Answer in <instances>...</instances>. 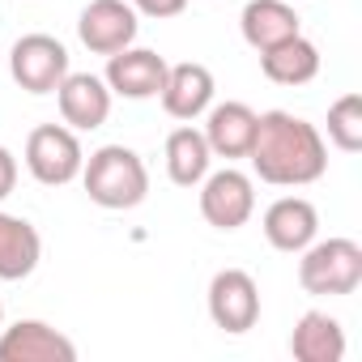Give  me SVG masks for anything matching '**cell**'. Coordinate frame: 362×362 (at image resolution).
<instances>
[{
    "label": "cell",
    "mask_w": 362,
    "mask_h": 362,
    "mask_svg": "<svg viewBox=\"0 0 362 362\" xmlns=\"http://www.w3.org/2000/svg\"><path fill=\"white\" fill-rule=\"evenodd\" d=\"M290 5H294V0H290Z\"/></svg>",
    "instance_id": "cell-24"
},
{
    "label": "cell",
    "mask_w": 362,
    "mask_h": 362,
    "mask_svg": "<svg viewBox=\"0 0 362 362\" xmlns=\"http://www.w3.org/2000/svg\"><path fill=\"white\" fill-rule=\"evenodd\" d=\"M214 73L205 69V64H197V60H184V64H170L166 69V81H162V90H158V98H162V111L170 115V119H197V115H205L209 107H214Z\"/></svg>",
    "instance_id": "cell-11"
},
{
    "label": "cell",
    "mask_w": 362,
    "mask_h": 362,
    "mask_svg": "<svg viewBox=\"0 0 362 362\" xmlns=\"http://www.w3.org/2000/svg\"><path fill=\"white\" fill-rule=\"evenodd\" d=\"M43 239L26 218L0 214V281H22L39 269Z\"/></svg>",
    "instance_id": "cell-16"
},
{
    "label": "cell",
    "mask_w": 362,
    "mask_h": 362,
    "mask_svg": "<svg viewBox=\"0 0 362 362\" xmlns=\"http://www.w3.org/2000/svg\"><path fill=\"white\" fill-rule=\"evenodd\" d=\"M209 162H214V149H209L201 128L184 124V128H175L166 136V175H170V184L197 188L201 179L209 175Z\"/></svg>",
    "instance_id": "cell-18"
},
{
    "label": "cell",
    "mask_w": 362,
    "mask_h": 362,
    "mask_svg": "<svg viewBox=\"0 0 362 362\" xmlns=\"http://www.w3.org/2000/svg\"><path fill=\"white\" fill-rule=\"evenodd\" d=\"M81 184L94 205L103 209H136L149 192V170L136 149L103 145L81 162Z\"/></svg>",
    "instance_id": "cell-2"
},
{
    "label": "cell",
    "mask_w": 362,
    "mask_h": 362,
    "mask_svg": "<svg viewBox=\"0 0 362 362\" xmlns=\"http://www.w3.org/2000/svg\"><path fill=\"white\" fill-rule=\"evenodd\" d=\"M77 345L43 320H18L0 332V362H73Z\"/></svg>",
    "instance_id": "cell-10"
},
{
    "label": "cell",
    "mask_w": 362,
    "mask_h": 362,
    "mask_svg": "<svg viewBox=\"0 0 362 362\" xmlns=\"http://www.w3.org/2000/svg\"><path fill=\"white\" fill-rule=\"evenodd\" d=\"M9 73L26 94H56L69 77V47L52 35H22L9 52Z\"/></svg>",
    "instance_id": "cell-5"
},
{
    "label": "cell",
    "mask_w": 362,
    "mask_h": 362,
    "mask_svg": "<svg viewBox=\"0 0 362 362\" xmlns=\"http://www.w3.org/2000/svg\"><path fill=\"white\" fill-rule=\"evenodd\" d=\"M260 73H264L273 86H307V81H315V73H320V47H315L311 39L294 35V39H286V43L260 52Z\"/></svg>",
    "instance_id": "cell-19"
},
{
    "label": "cell",
    "mask_w": 362,
    "mask_h": 362,
    "mask_svg": "<svg viewBox=\"0 0 362 362\" xmlns=\"http://www.w3.org/2000/svg\"><path fill=\"white\" fill-rule=\"evenodd\" d=\"M56 103H60V115L73 132H94L111 115V90L94 73H69L56 86Z\"/></svg>",
    "instance_id": "cell-12"
},
{
    "label": "cell",
    "mask_w": 362,
    "mask_h": 362,
    "mask_svg": "<svg viewBox=\"0 0 362 362\" xmlns=\"http://www.w3.org/2000/svg\"><path fill=\"white\" fill-rule=\"evenodd\" d=\"M252 132H256V111L247 103H218V107H209L205 141H209L214 158H247Z\"/></svg>",
    "instance_id": "cell-15"
},
{
    "label": "cell",
    "mask_w": 362,
    "mask_h": 362,
    "mask_svg": "<svg viewBox=\"0 0 362 362\" xmlns=\"http://www.w3.org/2000/svg\"><path fill=\"white\" fill-rule=\"evenodd\" d=\"M260 226H264L269 247L298 256L307 243H315V235H320V214H315V205H311L307 197H281V201H273V205L264 209V222H260Z\"/></svg>",
    "instance_id": "cell-13"
},
{
    "label": "cell",
    "mask_w": 362,
    "mask_h": 362,
    "mask_svg": "<svg viewBox=\"0 0 362 362\" xmlns=\"http://www.w3.org/2000/svg\"><path fill=\"white\" fill-rule=\"evenodd\" d=\"M13 188H18V158L0 145V201H5Z\"/></svg>",
    "instance_id": "cell-22"
},
{
    "label": "cell",
    "mask_w": 362,
    "mask_h": 362,
    "mask_svg": "<svg viewBox=\"0 0 362 362\" xmlns=\"http://www.w3.org/2000/svg\"><path fill=\"white\" fill-rule=\"evenodd\" d=\"M136 30H141L136 9L124 5V0H90L77 18V35L94 56H115V52L132 47Z\"/></svg>",
    "instance_id": "cell-8"
},
{
    "label": "cell",
    "mask_w": 362,
    "mask_h": 362,
    "mask_svg": "<svg viewBox=\"0 0 362 362\" xmlns=\"http://www.w3.org/2000/svg\"><path fill=\"white\" fill-rule=\"evenodd\" d=\"M298 286L320 298H341L362 286V247L354 239H320L298 252Z\"/></svg>",
    "instance_id": "cell-3"
},
{
    "label": "cell",
    "mask_w": 362,
    "mask_h": 362,
    "mask_svg": "<svg viewBox=\"0 0 362 362\" xmlns=\"http://www.w3.org/2000/svg\"><path fill=\"white\" fill-rule=\"evenodd\" d=\"M209 320L230 337L256 328V320H260V286H256V277L243 273V269L214 273V281H209Z\"/></svg>",
    "instance_id": "cell-7"
},
{
    "label": "cell",
    "mask_w": 362,
    "mask_h": 362,
    "mask_svg": "<svg viewBox=\"0 0 362 362\" xmlns=\"http://www.w3.org/2000/svg\"><path fill=\"white\" fill-rule=\"evenodd\" d=\"M166 69L170 64L158 52H149V47H124V52L107 56V77L103 81H107L111 94L141 103V98H158V90L166 81Z\"/></svg>",
    "instance_id": "cell-9"
},
{
    "label": "cell",
    "mask_w": 362,
    "mask_h": 362,
    "mask_svg": "<svg viewBox=\"0 0 362 362\" xmlns=\"http://www.w3.org/2000/svg\"><path fill=\"white\" fill-rule=\"evenodd\" d=\"M290 354L298 362H341L345 358V328L328 311H307L290 332Z\"/></svg>",
    "instance_id": "cell-17"
},
{
    "label": "cell",
    "mask_w": 362,
    "mask_h": 362,
    "mask_svg": "<svg viewBox=\"0 0 362 362\" xmlns=\"http://www.w3.org/2000/svg\"><path fill=\"white\" fill-rule=\"evenodd\" d=\"M328 141L341 153H358L362 149V94H341L328 107Z\"/></svg>",
    "instance_id": "cell-20"
},
{
    "label": "cell",
    "mask_w": 362,
    "mask_h": 362,
    "mask_svg": "<svg viewBox=\"0 0 362 362\" xmlns=\"http://www.w3.org/2000/svg\"><path fill=\"white\" fill-rule=\"evenodd\" d=\"M81 162H86L81 141H77V132L64 128V124H39V128L26 136V166H30V175L39 179L43 188H64V184H73V179L81 175Z\"/></svg>",
    "instance_id": "cell-4"
},
{
    "label": "cell",
    "mask_w": 362,
    "mask_h": 362,
    "mask_svg": "<svg viewBox=\"0 0 362 362\" xmlns=\"http://www.w3.org/2000/svg\"><path fill=\"white\" fill-rule=\"evenodd\" d=\"M247 158H252V170L273 188H307L328 170V145L320 128L290 111L256 115Z\"/></svg>",
    "instance_id": "cell-1"
},
{
    "label": "cell",
    "mask_w": 362,
    "mask_h": 362,
    "mask_svg": "<svg viewBox=\"0 0 362 362\" xmlns=\"http://www.w3.org/2000/svg\"><path fill=\"white\" fill-rule=\"evenodd\" d=\"M128 5L136 9V13H145V18H179L188 9V0H128Z\"/></svg>",
    "instance_id": "cell-21"
},
{
    "label": "cell",
    "mask_w": 362,
    "mask_h": 362,
    "mask_svg": "<svg viewBox=\"0 0 362 362\" xmlns=\"http://www.w3.org/2000/svg\"><path fill=\"white\" fill-rule=\"evenodd\" d=\"M252 214H256V188L243 170L226 166V170L201 179V218L209 226L239 230V226H247Z\"/></svg>",
    "instance_id": "cell-6"
},
{
    "label": "cell",
    "mask_w": 362,
    "mask_h": 362,
    "mask_svg": "<svg viewBox=\"0 0 362 362\" xmlns=\"http://www.w3.org/2000/svg\"><path fill=\"white\" fill-rule=\"evenodd\" d=\"M0 328H5V307H0Z\"/></svg>",
    "instance_id": "cell-23"
},
{
    "label": "cell",
    "mask_w": 362,
    "mask_h": 362,
    "mask_svg": "<svg viewBox=\"0 0 362 362\" xmlns=\"http://www.w3.org/2000/svg\"><path fill=\"white\" fill-rule=\"evenodd\" d=\"M239 30H243V43L256 47V52H269V47L303 35L290 0H247V9L239 18Z\"/></svg>",
    "instance_id": "cell-14"
}]
</instances>
